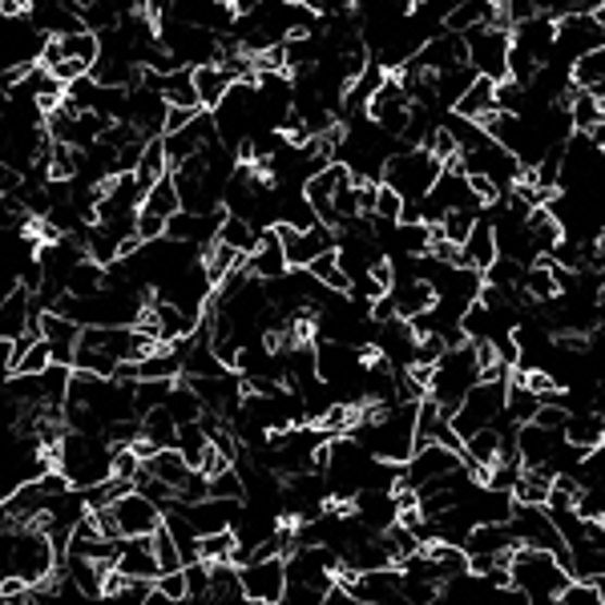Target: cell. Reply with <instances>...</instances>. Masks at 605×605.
Listing matches in <instances>:
<instances>
[{
  "label": "cell",
  "instance_id": "4316f807",
  "mask_svg": "<svg viewBox=\"0 0 605 605\" xmlns=\"http://www.w3.org/2000/svg\"><path fill=\"white\" fill-rule=\"evenodd\" d=\"M211 444H214V432L202 420L182 424V428H178V452H182L186 461H190V468H202V461H206Z\"/></svg>",
  "mask_w": 605,
  "mask_h": 605
},
{
  "label": "cell",
  "instance_id": "8fae6325",
  "mask_svg": "<svg viewBox=\"0 0 605 605\" xmlns=\"http://www.w3.org/2000/svg\"><path fill=\"white\" fill-rule=\"evenodd\" d=\"M461 465H465V452L461 449H449V444H440V440H432V444H416L412 461L404 465V480H400V484L424 489L428 480L444 477V472H452V468H461Z\"/></svg>",
  "mask_w": 605,
  "mask_h": 605
},
{
  "label": "cell",
  "instance_id": "9a60e30c",
  "mask_svg": "<svg viewBox=\"0 0 605 605\" xmlns=\"http://www.w3.org/2000/svg\"><path fill=\"white\" fill-rule=\"evenodd\" d=\"M117 569H122L126 578H154L157 581L162 562H157V553H154V533L126 537V541H122V557H117Z\"/></svg>",
  "mask_w": 605,
  "mask_h": 605
},
{
  "label": "cell",
  "instance_id": "5b68a950",
  "mask_svg": "<svg viewBox=\"0 0 605 605\" xmlns=\"http://www.w3.org/2000/svg\"><path fill=\"white\" fill-rule=\"evenodd\" d=\"M508 380L513 376H496V380H480L472 392L465 395V404L452 412V428L461 432V440L477 437L480 428H489V424L505 412L508 404Z\"/></svg>",
  "mask_w": 605,
  "mask_h": 605
},
{
  "label": "cell",
  "instance_id": "5bb4252c",
  "mask_svg": "<svg viewBox=\"0 0 605 605\" xmlns=\"http://www.w3.org/2000/svg\"><path fill=\"white\" fill-rule=\"evenodd\" d=\"M182 508H186V517L194 521L198 533L206 537V533H218V529H230L235 517H239L242 501H235V496H206V501L182 505Z\"/></svg>",
  "mask_w": 605,
  "mask_h": 605
},
{
  "label": "cell",
  "instance_id": "f546056e",
  "mask_svg": "<svg viewBox=\"0 0 605 605\" xmlns=\"http://www.w3.org/2000/svg\"><path fill=\"white\" fill-rule=\"evenodd\" d=\"M311 275H315V279L324 282V287H331V291H343V295H348V291H352V275H348V267H343V259H339V251H324L319 254V259H315V263H311Z\"/></svg>",
  "mask_w": 605,
  "mask_h": 605
},
{
  "label": "cell",
  "instance_id": "30bf717a",
  "mask_svg": "<svg viewBox=\"0 0 605 605\" xmlns=\"http://www.w3.org/2000/svg\"><path fill=\"white\" fill-rule=\"evenodd\" d=\"M291 574H287V557H263V562L242 565V590L251 605H279L287 597Z\"/></svg>",
  "mask_w": 605,
  "mask_h": 605
},
{
  "label": "cell",
  "instance_id": "83f0119b",
  "mask_svg": "<svg viewBox=\"0 0 605 605\" xmlns=\"http://www.w3.org/2000/svg\"><path fill=\"white\" fill-rule=\"evenodd\" d=\"M223 242H230L235 251L242 254H254L259 251V242H263V230L251 223V218H242V214H230L226 211V223H223V235H218Z\"/></svg>",
  "mask_w": 605,
  "mask_h": 605
},
{
  "label": "cell",
  "instance_id": "4dcf8cb0",
  "mask_svg": "<svg viewBox=\"0 0 605 605\" xmlns=\"http://www.w3.org/2000/svg\"><path fill=\"white\" fill-rule=\"evenodd\" d=\"M169 169H174V166H169L166 141H162V138H150V141H146V154H141V166H138L141 190H150V186H154L157 178H166Z\"/></svg>",
  "mask_w": 605,
  "mask_h": 605
},
{
  "label": "cell",
  "instance_id": "836d02e7",
  "mask_svg": "<svg viewBox=\"0 0 605 605\" xmlns=\"http://www.w3.org/2000/svg\"><path fill=\"white\" fill-rule=\"evenodd\" d=\"M101 287H105V263H98V259H81L70 275V291L73 295H93V291H101Z\"/></svg>",
  "mask_w": 605,
  "mask_h": 605
},
{
  "label": "cell",
  "instance_id": "44dd1931",
  "mask_svg": "<svg viewBox=\"0 0 605 605\" xmlns=\"http://www.w3.org/2000/svg\"><path fill=\"white\" fill-rule=\"evenodd\" d=\"M194 81H198V98H202V105L206 110H218L223 105V98L230 93V85H235V77L226 73V65H194Z\"/></svg>",
  "mask_w": 605,
  "mask_h": 605
},
{
  "label": "cell",
  "instance_id": "484cf974",
  "mask_svg": "<svg viewBox=\"0 0 605 605\" xmlns=\"http://www.w3.org/2000/svg\"><path fill=\"white\" fill-rule=\"evenodd\" d=\"M496 85L493 77H477V81L468 85L465 89V98L456 101V113H465V117H484V113H493L496 110Z\"/></svg>",
  "mask_w": 605,
  "mask_h": 605
},
{
  "label": "cell",
  "instance_id": "1f68e13d",
  "mask_svg": "<svg viewBox=\"0 0 605 605\" xmlns=\"http://www.w3.org/2000/svg\"><path fill=\"white\" fill-rule=\"evenodd\" d=\"M166 408L174 412V420L178 424H194L206 416V404H202V395L190 388V383H174V392H169Z\"/></svg>",
  "mask_w": 605,
  "mask_h": 605
},
{
  "label": "cell",
  "instance_id": "d6a6232c",
  "mask_svg": "<svg viewBox=\"0 0 605 605\" xmlns=\"http://www.w3.org/2000/svg\"><path fill=\"white\" fill-rule=\"evenodd\" d=\"M235 553H239V533H235V525H230V529H218V533H206L198 541V557H206V562H235Z\"/></svg>",
  "mask_w": 605,
  "mask_h": 605
},
{
  "label": "cell",
  "instance_id": "3957f363",
  "mask_svg": "<svg viewBox=\"0 0 605 605\" xmlns=\"http://www.w3.org/2000/svg\"><path fill=\"white\" fill-rule=\"evenodd\" d=\"M484 380V364H480V352L472 339H465V343H456V348H449V352L437 360V371H432V400H437L440 408L456 412L461 404H465V395L477 388V383Z\"/></svg>",
  "mask_w": 605,
  "mask_h": 605
},
{
  "label": "cell",
  "instance_id": "8d00e7d4",
  "mask_svg": "<svg viewBox=\"0 0 605 605\" xmlns=\"http://www.w3.org/2000/svg\"><path fill=\"white\" fill-rule=\"evenodd\" d=\"M404 202H408V198L400 194L392 182H380V194H376V218H380V223H400Z\"/></svg>",
  "mask_w": 605,
  "mask_h": 605
},
{
  "label": "cell",
  "instance_id": "ffe728a7",
  "mask_svg": "<svg viewBox=\"0 0 605 605\" xmlns=\"http://www.w3.org/2000/svg\"><path fill=\"white\" fill-rule=\"evenodd\" d=\"M565 440L569 444H578V449L593 452L605 444V412L602 408H585V412H574L569 424H565Z\"/></svg>",
  "mask_w": 605,
  "mask_h": 605
},
{
  "label": "cell",
  "instance_id": "7c38bea8",
  "mask_svg": "<svg viewBox=\"0 0 605 605\" xmlns=\"http://www.w3.org/2000/svg\"><path fill=\"white\" fill-rule=\"evenodd\" d=\"M331 230H336V226H327V223L307 226V230H299V226H291V223H279L282 247H287V263H291V267H311L324 251H336L339 242Z\"/></svg>",
  "mask_w": 605,
  "mask_h": 605
},
{
  "label": "cell",
  "instance_id": "7402d4cb",
  "mask_svg": "<svg viewBox=\"0 0 605 605\" xmlns=\"http://www.w3.org/2000/svg\"><path fill=\"white\" fill-rule=\"evenodd\" d=\"M162 93H166L169 105H190V110H206L202 98H198V81L190 65H178V70L162 73Z\"/></svg>",
  "mask_w": 605,
  "mask_h": 605
},
{
  "label": "cell",
  "instance_id": "cb8c5ba5",
  "mask_svg": "<svg viewBox=\"0 0 605 605\" xmlns=\"http://www.w3.org/2000/svg\"><path fill=\"white\" fill-rule=\"evenodd\" d=\"M146 472H154V477L169 480L174 489H182L194 468H190V461L178 449H157L154 456H146Z\"/></svg>",
  "mask_w": 605,
  "mask_h": 605
},
{
  "label": "cell",
  "instance_id": "603a6c76",
  "mask_svg": "<svg viewBox=\"0 0 605 605\" xmlns=\"http://www.w3.org/2000/svg\"><path fill=\"white\" fill-rule=\"evenodd\" d=\"M553 480H557V472H553L550 465L525 468L521 480H517V489H513V496H517V501H525V505H550Z\"/></svg>",
  "mask_w": 605,
  "mask_h": 605
},
{
  "label": "cell",
  "instance_id": "f6af8a7d",
  "mask_svg": "<svg viewBox=\"0 0 605 605\" xmlns=\"http://www.w3.org/2000/svg\"><path fill=\"white\" fill-rule=\"evenodd\" d=\"M295 4H307V9H319V4H324V0H295Z\"/></svg>",
  "mask_w": 605,
  "mask_h": 605
},
{
  "label": "cell",
  "instance_id": "f35d334b",
  "mask_svg": "<svg viewBox=\"0 0 605 605\" xmlns=\"http://www.w3.org/2000/svg\"><path fill=\"white\" fill-rule=\"evenodd\" d=\"M440 597H444V590H440L437 581L408 574V581H404V602L408 605H432V602H440Z\"/></svg>",
  "mask_w": 605,
  "mask_h": 605
},
{
  "label": "cell",
  "instance_id": "f1b7e54d",
  "mask_svg": "<svg viewBox=\"0 0 605 605\" xmlns=\"http://www.w3.org/2000/svg\"><path fill=\"white\" fill-rule=\"evenodd\" d=\"M508 416H513V420L517 424H529L537 416V408H541V395L533 392V388H529V383H525V376L521 371H513V380H508Z\"/></svg>",
  "mask_w": 605,
  "mask_h": 605
},
{
  "label": "cell",
  "instance_id": "4fadbf2b",
  "mask_svg": "<svg viewBox=\"0 0 605 605\" xmlns=\"http://www.w3.org/2000/svg\"><path fill=\"white\" fill-rule=\"evenodd\" d=\"M113 513H117V525H122V537H150L162 529V521H166V508L157 505L154 496H146L141 489H134V493H126L117 505H113Z\"/></svg>",
  "mask_w": 605,
  "mask_h": 605
},
{
  "label": "cell",
  "instance_id": "6da1fadb",
  "mask_svg": "<svg viewBox=\"0 0 605 605\" xmlns=\"http://www.w3.org/2000/svg\"><path fill=\"white\" fill-rule=\"evenodd\" d=\"M508 569H513V585L529 593V602L533 605L562 602V593L578 581L574 578V569L562 562V553L537 550V545H517Z\"/></svg>",
  "mask_w": 605,
  "mask_h": 605
},
{
  "label": "cell",
  "instance_id": "d6986e66",
  "mask_svg": "<svg viewBox=\"0 0 605 605\" xmlns=\"http://www.w3.org/2000/svg\"><path fill=\"white\" fill-rule=\"evenodd\" d=\"M496 259H501V242H496L493 218H484V214H480L477 226H472V235H468V242H465V263L468 267L489 270Z\"/></svg>",
  "mask_w": 605,
  "mask_h": 605
},
{
  "label": "cell",
  "instance_id": "8992f818",
  "mask_svg": "<svg viewBox=\"0 0 605 605\" xmlns=\"http://www.w3.org/2000/svg\"><path fill=\"white\" fill-rule=\"evenodd\" d=\"M468 37V61L480 70V77L493 81H508V56H513V28H505L501 21L493 25H477L465 33Z\"/></svg>",
  "mask_w": 605,
  "mask_h": 605
},
{
  "label": "cell",
  "instance_id": "7bdbcfd3",
  "mask_svg": "<svg viewBox=\"0 0 605 605\" xmlns=\"http://www.w3.org/2000/svg\"><path fill=\"white\" fill-rule=\"evenodd\" d=\"M198 117V110H190V105H169V117H166V134H174V129L190 126Z\"/></svg>",
  "mask_w": 605,
  "mask_h": 605
},
{
  "label": "cell",
  "instance_id": "60d3db41",
  "mask_svg": "<svg viewBox=\"0 0 605 605\" xmlns=\"http://www.w3.org/2000/svg\"><path fill=\"white\" fill-rule=\"evenodd\" d=\"M562 605H605L602 602V590H597V581H585L578 578L569 590L562 593Z\"/></svg>",
  "mask_w": 605,
  "mask_h": 605
},
{
  "label": "cell",
  "instance_id": "7a4b0ae2",
  "mask_svg": "<svg viewBox=\"0 0 605 605\" xmlns=\"http://www.w3.org/2000/svg\"><path fill=\"white\" fill-rule=\"evenodd\" d=\"M53 456H56V468H61L77 489H89V484H101V480L113 477V456H117V449H113L105 437H89V432L70 428L65 440L56 444Z\"/></svg>",
  "mask_w": 605,
  "mask_h": 605
},
{
  "label": "cell",
  "instance_id": "2e32d148",
  "mask_svg": "<svg viewBox=\"0 0 605 605\" xmlns=\"http://www.w3.org/2000/svg\"><path fill=\"white\" fill-rule=\"evenodd\" d=\"M247 263H251V270L259 275V279H267V282L282 279V275L291 270L279 226H267V230H263V242H259V251H254V254H247Z\"/></svg>",
  "mask_w": 605,
  "mask_h": 605
},
{
  "label": "cell",
  "instance_id": "b9f144b4",
  "mask_svg": "<svg viewBox=\"0 0 605 605\" xmlns=\"http://www.w3.org/2000/svg\"><path fill=\"white\" fill-rule=\"evenodd\" d=\"M157 590L166 593L169 602H190V590H186V569H169V574H157Z\"/></svg>",
  "mask_w": 605,
  "mask_h": 605
},
{
  "label": "cell",
  "instance_id": "9c48e42d",
  "mask_svg": "<svg viewBox=\"0 0 605 605\" xmlns=\"http://www.w3.org/2000/svg\"><path fill=\"white\" fill-rule=\"evenodd\" d=\"M513 529H517V537H521V545H537V550L562 553V562L569 565V545H565L562 529H557V521H553L550 505H525V501H517Z\"/></svg>",
  "mask_w": 605,
  "mask_h": 605
},
{
  "label": "cell",
  "instance_id": "e0dca14e",
  "mask_svg": "<svg viewBox=\"0 0 605 605\" xmlns=\"http://www.w3.org/2000/svg\"><path fill=\"white\" fill-rule=\"evenodd\" d=\"M562 440H565V432L541 428L537 420L521 424V437H517V444H521V465H525V468L550 465L553 452H557V444H562Z\"/></svg>",
  "mask_w": 605,
  "mask_h": 605
},
{
  "label": "cell",
  "instance_id": "ab89813d",
  "mask_svg": "<svg viewBox=\"0 0 605 605\" xmlns=\"http://www.w3.org/2000/svg\"><path fill=\"white\" fill-rule=\"evenodd\" d=\"M49 364H56L53 360V343H49V339H37V343H33V348H28L25 352V360H21V367H16V371H25V376H41L45 367ZM13 371V376H16Z\"/></svg>",
  "mask_w": 605,
  "mask_h": 605
},
{
  "label": "cell",
  "instance_id": "ee69618b",
  "mask_svg": "<svg viewBox=\"0 0 605 605\" xmlns=\"http://www.w3.org/2000/svg\"><path fill=\"white\" fill-rule=\"evenodd\" d=\"M174 4H178V0H146V13L154 16L157 25H166L169 16H174Z\"/></svg>",
  "mask_w": 605,
  "mask_h": 605
},
{
  "label": "cell",
  "instance_id": "277c9868",
  "mask_svg": "<svg viewBox=\"0 0 605 605\" xmlns=\"http://www.w3.org/2000/svg\"><path fill=\"white\" fill-rule=\"evenodd\" d=\"M440 174L444 162L428 146H400L383 166V182H392L404 198H424L440 182Z\"/></svg>",
  "mask_w": 605,
  "mask_h": 605
},
{
  "label": "cell",
  "instance_id": "ac0fdd59",
  "mask_svg": "<svg viewBox=\"0 0 605 605\" xmlns=\"http://www.w3.org/2000/svg\"><path fill=\"white\" fill-rule=\"evenodd\" d=\"M392 299H395V311H400L404 319H416V315H424L428 307H437V287L428 279H395Z\"/></svg>",
  "mask_w": 605,
  "mask_h": 605
},
{
  "label": "cell",
  "instance_id": "ba28073f",
  "mask_svg": "<svg viewBox=\"0 0 605 605\" xmlns=\"http://www.w3.org/2000/svg\"><path fill=\"white\" fill-rule=\"evenodd\" d=\"M367 117H371L380 129H388L392 138H404V134L412 129L416 105H412L408 89H404V81H400V73H388V81L371 93V101H367Z\"/></svg>",
  "mask_w": 605,
  "mask_h": 605
},
{
  "label": "cell",
  "instance_id": "e575fe53",
  "mask_svg": "<svg viewBox=\"0 0 605 605\" xmlns=\"http://www.w3.org/2000/svg\"><path fill=\"white\" fill-rule=\"evenodd\" d=\"M154 553H157V562H162V574H169V569H182L186 565L182 545L174 541V533L166 529V521H162V529L154 533Z\"/></svg>",
  "mask_w": 605,
  "mask_h": 605
},
{
  "label": "cell",
  "instance_id": "d590c367",
  "mask_svg": "<svg viewBox=\"0 0 605 605\" xmlns=\"http://www.w3.org/2000/svg\"><path fill=\"white\" fill-rule=\"evenodd\" d=\"M211 496H235V501H247V480H242L239 465L223 468L211 477Z\"/></svg>",
  "mask_w": 605,
  "mask_h": 605
},
{
  "label": "cell",
  "instance_id": "74e56055",
  "mask_svg": "<svg viewBox=\"0 0 605 605\" xmlns=\"http://www.w3.org/2000/svg\"><path fill=\"white\" fill-rule=\"evenodd\" d=\"M477 218L480 214L477 211H465V206H456V211H449L444 214V235H449L452 242H461V247H465L468 242V235H472V226H477Z\"/></svg>",
  "mask_w": 605,
  "mask_h": 605
},
{
  "label": "cell",
  "instance_id": "d4e9b609",
  "mask_svg": "<svg viewBox=\"0 0 605 605\" xmlns=\"http://www.w3.org/2000/svg\"><path fill=\"white\" fill-rule=\"evenodd\" d=\"M146 211L162 214V218H174V214L182 211V190H178V178H174V169H169L166 178H157L150 190H146V202H141Z\"/></svg>",
  "mask_w": 605,
  "mask_h": 605
},
{
  "label": "cell",
  "instance_id": "bcb514c9",
  "mask_svg": "<svg viewBox=\"0 0 605 605\" xmlns=\"http://www.w3.org/2000/svg\"><path fill=\"white\" fill-rule=\"evenodd\" d=\"M597 251H602V263H605V230H602V239H597Z\"/></svg>",
  "mask_w": 605,
  "mask_h": 605
},
{
  "label": "cell",
  "instance_id": "52a82bcc",
  "mask_svg": "<svg viewBox=\"0 0 605 605\" xmlns=\"http://www.w3.org/2000/svg\"><path fill=\"white\" fill-rule=\"evenodd\" d=\"M605 49V21L602 13H565L557 16V49L553 56L565 65H578L581 56Z\"/></svg>",
  "mask_w": 605,
  "mask_h": 605
}]
</instances>
